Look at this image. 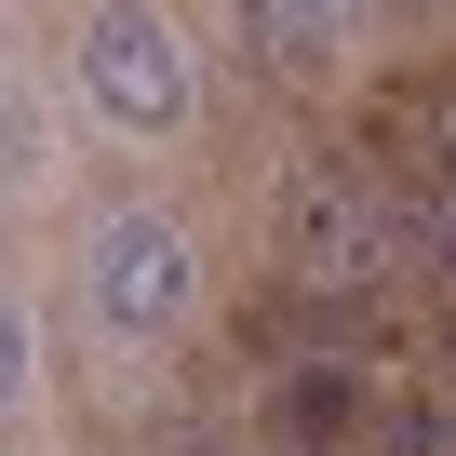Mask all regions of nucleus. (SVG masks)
Wrapping results in <instances>:
<instances>
[{
    "instance_id": "1",
    "label": "nucleus",
    "mask_w": 456,
    "mask_h": 456,
    "mask_svg": "<svg viewBox=\"0 0 456 456\" xmlns=\"http://www.w3.org/2000/svg\"><path fill=\"white\" fill-rule=\"evenodd\" d=\"M389 175H349V161H309L282 175V296H362L389 269Z\"/></svg>"
},
{
    "instance_id": "2",
    "label": "nucleus",
    "mask_w": 456,
    "mask_h": 456,
    "mask_svg": "<svg viewBox=\"0 0 456 456\" xmlns=\"http://www.w3.org/2000/svg\"><path fill=\"white\" fill-rule=\"evenodd\" d=\"M269 429H282V456H349V443L376 429L362 362H282V376H269Z\"/></svg>"
},
{
    "instance_id": "3",
    "label": "nucleus",
    "mask_w": 456,
    "mask_h": 456,
    "mask_svg": "<svg viewBox=\"0 0 456 456\" xmlns=\"http://www.w3.org/2000/svg\"><path fill=\"white\" fill-rule=\"evenodd\" d=\"M94 94H108L121 121H175V108H188V81H161V28H148V14H108V41H94Z\"/></svg>"
},
{
    "instance_id": "4",
    "label": "nucleus",
    "mask_w": 456,
    "mask_h": 456,
    "mask_svg": "<svg viewBox=\"0 0 456 456\" xmlns=\"http://www.w3.org/2000/svg\"><path fill=\"white\" fill-rule=\"evenodd\" d=\"M256 28H269L282 54H336V41H349V0H256Z\"/></svg>"
}]
</instances>
